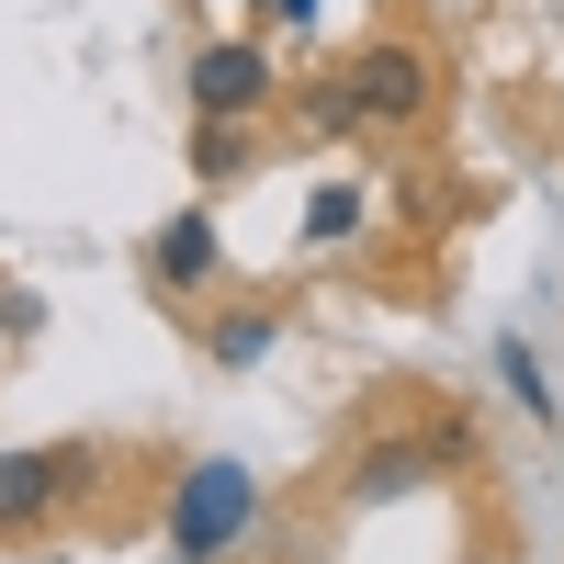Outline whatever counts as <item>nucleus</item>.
Listing matches in <instances>:
<instances>
[{
  "label": "nucleus",
  "instance_id": "2",
  "mask_svg": "<svg viewBox=\"0 0 564 564\" xmlns=\"http://www.w3.org/2000/svg\"><path fill=\"white\" fill-rule=\"evenodd\" d=\"M350 102H361V124H417L430 113V57H417V45H361Z\"/></svg>",
  "mask_w": 564,
  "mask_h": 564
},
{
  "label": "nucleus",
  "instance_id": "1",
  "mask_svg": "<svg viewBox=\"0 0 564 564\" xmlns=\"http://www.w3.org/2000/svg\"><path fill=\"white\" fill-rule=\"evenodd\" d=\"M249 520H260V486L238 463H193V475H181V508H170V542H181V564H215Z\"/></svg>",
  "mask_w": 564,
  "mask_h": 564
},
{
  "label": "nucleus",
  "instance_id": "3",
  "mask_svg": "<svg viewBox=\"0 0 564 564\" xmlns=\"http://www.w3.org/2000/svg\"><path fill=\"white\" fill-rule=\"evenodd\" d=\"M260 90H271V57H260V45H204V57H193V102H204V113H249Z\"/></svg>",
  "mask_w": 564,
  "mask_h": 564
},
{
  "label": "nucleus",
  "instance_id": "6",
  "mask_svg": "<svg viewBox=\"0 0 564 564\" xmlns=\"http://www.w3.org/2000/svg\"><path fill=\"white\" fill-rule=\"evenodd\" d=\"M350 226H361V193H350V181H327V193L305 204V238L327 249V238H350Z\"/></svg>",
  "mask_w": 564,
  "mask_h": 564
},
{
  "label": "nucleus",
  "instance_id": "8",
  "mask_svg": "<svg viewBox=\"0 0 564 564\" xmlns=\"http://www.w3.org/2000/svg\"><path fill=\"white\" fill-rule=\"evenodd\" d=\"M260 350H271V316H226V327H215V361H226V372H249Z\"/></svg>",
  "mask_w": 564,
  "mask_h": 564
},
{
  "label": "nucleus",
  "instance_id": "9",
  "mask_svg": "<svg viewBox=\"0 0 564 564\" xmlns=\"http://www.w3.org/2000/svg\"><path fill=\"white\" fill-rule=\"evenodd\" d=\"M271 12H282V23H305V12H316V0H271Z\"/></svg>",
  "mask_w": 564,
  "mask_h": 564
},
{
  "label": "nucleus",
  "instance_id": "5",
  "mask_svg": "<svg viewBox=\"0 0 564 564\" xmlns=\"http://www.w3.org/2000/svg\"><path fill=\"white\" fill-rule=\"evenodd\" d=\"M215 271V226L204 215H170L159 226V282H204Z\"/></svg>",
  "mask_w": 564,
  "mask_h": 564
},
{
  "label": "nucleus",
  "instance_id": "4",
  "mask_svg": "<svg viewBox=\"0 0 564 564\" xmlns=\"http://www.w3.org/2000/svg\"><path fill=\"white\" fill-rule=\"evenodd\" d=\"M45 497H57V452H12L0 463V531H23Z\"/></svg>",
  "mask_w": 564,
  "mask_h": 564
},
{
  "label": "nucleus",
  "instance_id": "7",
  "mask_svg": "<svg viewBox=\"0 0 564 564\" xmlns=\"http://www.w3.org/2000/svg\"><path fill=\"white\" fill-rule=\"evenodd\" d=\"M193 170H204V181H238V170H249V148L226 135V113H204V135H193Z\"/></svg>",
  "mask_w": 564,
  "mask_h": 564
}]
</instances>
